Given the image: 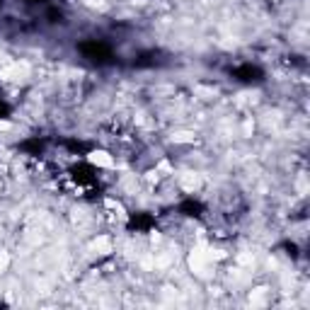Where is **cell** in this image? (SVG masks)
<instances>
[{
    "label": "cell",
    "mask_w": 310,
    "mask_h": 310,
    "mask_svg": "<svg viewBox=\"0 0 310 310\" xmlns=\"http://www.w3.org/2000/svg\"><path fill=\"white\" fill-rule=\"evenodd\" d=\"M153 223H155L153 216L138 214V216H133V218L129 221V228H131V230H148V228H150Z\"/></svg>",
    "instance_id": "cell-3"
},
{
    "label": "cell",
    "mask_w": 310,
    "mask_h": 310,
    "mask_svg": "<svg viewBox=\"0 0 310 310\" xmlns=\"http://www.w3.org/2000/svg\"><path fill=\"white\" fill-rule=\"evenodd\" d=\"M180 211L184 216H201V211H204V206L199 204V201H194V199H184L180 204Z\"/></svg>",
    "instance_id": "cell-4"
},
{
    "label": "cell",
    "mask_w": 310,
    "mask_h": 310,
    "mask_svg": "<svg viewBox=\"0 0 310 310\" xmlns=\"http://www.w3.org/2000/svg\"><path fill=\"white\" fill-rule=\"evenodd\" d=\"M78 49H80V53H83L85 59L100 61V63H107V61L112 59V49H109L104 42H83Z\"/></svg>",
    "instance_id": "cell-1"
},
{
    "label": "cell",
    "mask_w": 310,
    "mask_h": 310,
    "mask_svg": "<svg viewBox=\"0 0 310 310\" xmlns=\"http://www.w3.org/2000/svg\"><path fill=\"white\" fill-rule=\"evenodd\" d=\"M8 114H10V107L5 102H0V119H5Z\"/></svg>",
    "instance_id": "cell-7"
},
{
    "label": "cell",
    "mask_w": 310,
    "mask_h": 310,
    "mask_svg": "<svg viewBox=\"0 0 310 310\" xmlns=\"http://www.w3.org/2000/svg\"><path fill=\"white\" fill-rule=\"evenodd\" d=\"M66 146H68L73 153H87V148H90V146H85L83 141H75V138H68V141H66Z\"/></svg>",
    "instance_id": "cell-6"
},
{
    "label": "cell",
    "mask_w": 310,
    "mask_h": 310,
    "mask_svg": "<svg viewBox=\"0 0 310 310\" xmlns=\"http://www.w3.org/2000/svg\"><path fill=\"white\" fill-rule=\"evenodd\" d=\"M20 148H22L25 153H29V155H39L44 150V141H39V138H29V141H25Z\"/></svg>",
    "instance_id": "cell-5"
},
{
    "label": "cell",
    "mask_w": 310,
    "mask_h": 310,
    "mask_svg": "<svg viewBox=\"0 0 310 310\" xmlns=\"http://www.w3.org/2000/svg\"><path fill=\"white\" fill-rule=\"evenodd\" d=\"M232 75L235 78H240L242 83H255V80H262V70L257 68V66H240V68H235L232 70Z\"/></svg>",
    "instance_id": "cell-2"
},
{
    "label": "cell",
    "mask_w": 310,
    "mask_h": 310,
    "mask_svg": "<svg viewBox=\"0 0 310 310\" xmlns=\"http://www.w3.org/2000/svg\"><path fill=\"white\" fill-rule=\"evenodd\" d=\"M36 3H39V0H36Z\"/></svg>",
    "instance_id": "cell-8"
}]
</instances>
